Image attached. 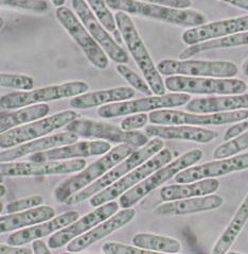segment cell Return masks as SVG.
<instances>
[{
	"instance_id": "cell-15",
	"label": "cell",
	"mask_w": 248,
	"mask_h": 254,
	"mask_svg": "<svg viewBox=\"0 0 248 254\" xmlns=\"http://www.w3.org/2000/svg\"><path fill=\"white\" fill-rule=\"evenodd\" d=\"M72 7L76 12L77 16L83 22V25L88 30L95 41L100 45L101 48L105 51L112 61L118 64H126L130 61V57L126 51L112 39L108 34L107 30L103 27L96 16V14L90 9L86 0H72Z\"/></svg>"
},
{
	"instance_id": "cell-4",
	"label": "cell",
	"mask_w": 248,
	"mask_h": 254,
	"mask_svg": "<svg viewBox=\"0 0 248 254\" xmlns=\"http://www.w3.org/2000/svg\"><path fill=\"white\" fill-rule=\"evenodd\" d=\"M163 147V139L159 137H153V139L149 140L145 147H141L139 150L134 151L130 156H127L125 160L119 163L114 168H111L108 173L105 174L99 180H97L95 183L87 186L86 189L82 190L81 191L77 192L76 195L71 196L68 200H66L65 204H79L94 197L98 192L109 188L110 185L120 180V179L130 174L135 168L142 165L145 162L151 159L152 156L161 151Z\"/></svg>"
},
{
	"instance_id": "cell-32",
	"label": "cell",
	"mask_w": 248,
	"mask_h": 254,
	"mask_svg": "<svg viewBox=\"0 0 248 254\" xmlns=\"http://www.w3.org/2000/svg\"><path fill=\"white\" fill-rule=\"evenodd\" d=\"M244 45H248V31L239 32L236 34L221 37V39L202 42L197 45H193V46H189L179 55V60H189L190 58L204 51L239 47V46H244Z\"/></svg>"
},
{
	"instance_id": "cell-34",
	"label": "cell",
	"mask_w": 248,
	"mask_h": 254,
	"mask_svg": "<svg viewBox=\"0 0 248 254\" xmlns=\"http://www.w3.org/2000/svg\"><path fill=\"white\" fill-rule=\"evenodd\" d=\"M248 149V130L241 135L222 144L213 151V159L221 160L240 154Z\"/></svg>"
},
{
	"instance_id": "cell-20",
	"label": "cell",
	"mask_w": 248,
	"mask_h": 254,
	"mask_svg": "<svg viewBox=\"0 0 248 254\" xmlns=\"http://www.w3.org/2000/svg\"><path fill=\"white\" fill-rule=\"evenodd\" d=\"M111 149L105 140H83L77 143L51 149L29 156L31 162H56L72 159L89 158V156L106 154Z\"/></svg>"
},
{
	"instance_id": "cell-14",
	"label": "cell",
	"mask_w": 248,
	"mask_h": 254,
	"mask_svg": "<svg viewBox=\"0 0 248 254\" xmlns=\"http://www.w3.org/2000/svg\"><path fill=\"white\" fill-rule=\"evenodd\" d=\"M55 16L59 24L79 45L89 62L98 69L106 68L108 66V56L90 35L88 30L83 25V22L80 21L77 15L69 7L63 5L57 7Z\"/></svg>"
},
{
	"instance_id": "cell-19",
	"label": "cell",
	"mask_w": 248,
	"mask_h": 254,
	"mask_svg": "<svg viewBox=\"0 0 248 254\" xmlns=\"http://www.w3.org/2000/svg\"><path fill=\"white\" fill-rule=\"evenodd\" d=\"M248 31V15L241 17L229 18L186 30L182 40L185 44L193 46L202 42L221 39V37Z\"/></svg>"
},
{
	"instance_id": "cell-11",
	"label": "cell",
	"mask_w": 248,
	"mask_h": 254,
	"mask_svg": "<svg viewBox=\"0 0 248 254\" xmlns=\"http://www.w3.org/2000/svg\"><path fill=\"white\" fill-rule=\"evenodd\" d=\"M66 131L73 132L85 138L97 140H108L111 143L126 144L136 148L145 147L149 141V136L138 131H124L119 127L93 119L79 118L66 126Z\"/></svg>"
},
{
	"instance_id": "cell-21",
	"label": "cell",
	"mask_w": 248,
	"mask_h": 254,
	"mask_svg": "<svg viewBox=\"0 0 248 254\" xmlns=\"http://www.w3.org/2000/svg\"><path fill=\"white\" fill-rule=\"evenodd\" d=\"M135 216H136V211L134 208H123L122 211L117 212L108 219L88 231L87 233L70 242L68 246H67V251L72 253H80L95 243L116 232L117 230L125 227L127 223H130L135 218Z\"/></svg>"
},
{
	"instance_id": "cell-42",
	"label": "cell",
	"mask_w": 248,
	"mask_h": 254,
	"mask_svg": "<svg viewBox=\"0 0 248 254\" xmlns=\"http://www.w3.org/2000/svg\"><path fill=\"white\" fill-rule=\"evenodd\" d=\"M138 1L175 7V9H189L192 5L191 0H138Z\"/></svg>"
},
{
	"instance_id": "cell-28",
	"label": "cell",
	"mask_w": 248,
	"mask_h": 254,
	"mask_svg": "<svg viewBox=\"0 0 248 254\" xmlns=\"http://www.w3.org/2000/svg\"><path fill=\"white\" fill-rule=\"evenodd\" d=\"M220 188L216 179H204L192 183H178L164 186L160 190L159 196L163 202L169 201L201 197L214 193Z\"/></svg>"
},
{
	"instance_id": "cell-44",
	"label": "cell",
	"mask_w": 248,
	"mask_h": 254,
	"mask_svg": "<svg viewBox=\"0 0 248 254\" xmlns=\"http://www.w3.org/2000/svg\"><path fill=\"white\" fill-rule=\"evenodd\" d=\"M0 254H34L33 249L19 247V246L0 245Z\"/></svg>"
},
{
	"instance_id": "cell-35",
	"label": "cell",
	"mask_w": 248,
	"mask_h": 254,
	"mask_svg": "<svg viewBox=\"0 0 248 254\" xmlns=\"http://www.w3.org/2000/svg\"><path fill=\"white\" fill-rule=\"evenodd\" d=\"M90 9L96 14L98 19L100 20L103 27L109 32L114 33L117 30V24L115 16L107 7L105 0H86Z\"/></svg>"
},
{
	"instance_id": "cell-18",
	"label": "cell",
	"mask_w": 248,
	"mask_h": 254,
	"mask_svg": "<svg viewBox=\"0 0 248 254\" xmlns=\"http://www.w3.org/2000/svg\"><path fill=\"white\" fill-rule=\"evenodd\" d=\"M248 169V152L191 166L174 177L176 183H192Z\"/></svg>"
},
{
	"instance_id": "cell-36",
	"label": "cell",
	"mask_w": 248,
	"mask_h": 254,
	"mask_svg": "<svg viewBox=\"0 0 248 254\" xmlns=\"http://www.w3.org/2000/svg\"><path fill=\"white\" fill-rule=\"evenodd\" d=\"M0 85L2 87L15 88L22 92L32 91L34 80L26 74L15 73H1L0 74Z\"/></svg>"
},
{
	"instance_id": "cell-31",
	"label": "cell",
	"mask_w": 248,
	"mask_h": 254,
	"mask_svg": "<svg viewBox=\"0 0 248 254\" xmlns=\"http://www.w3.org/2000/svg\"><path fill=\"white\" fill-rule=\"evenodd\" d=\"M50 112L48 104L39 103L22 108L14 112H1L0 115V132L4 133L22 125L33 123L47 117Z\"/></svg>"
},
{
	"instance_id": "cell-45",
	"label": "cell",
	"mask_w": 248,
	"mask_h": 254,
	"mask_svg": "<svg viewBox=\"0 0 248 254\" xmlns=\"http://www.w3.org/2000/svg\"><path fill=\"white\" fill-rule=\"evenodd\" d=\"M32 249L34 251V254H52L48 245H46V243L41 240L33 242Z\"/></svg>"
},
{
	"instance_id": "cell-49",
	"label": "cell",
	"mask_w": 248,
	"mask_h": 254,
	"mask_svg": "<svg viewBox=\"0 0 248 254\" xmlns=\"http://www.w3.org/2000/svg\"><path fill=\"white\" fill-rule=\"evenodd\" d=\"M0 190H0V196L3 197L4 193H5V188H4V185L1 184V186H0Z\"/></svg>"
},
{
	"instance_id": "cell-29",
	"label": "cell",
	"mask_w": 248,
	"mask_h": 254,
	"mask_svg": "<svg viewBox=\"0 0 248 254\" xmlns=\"http://www.w3.org/2000/svg\"><path fill=\"white\" fill-rule=\"evenodd\" d=\"M134 96L135 91L131 87H115L104 89V91L85 93L74 97L70 100V107L78 110L92 109L99 106H106L109 103L131 100Z\"/></svg>"
},
{
	"instance_id": "cell-48",
	"label": "cell",
	"mask_w": 248,
	"mask_h": 254,
	"mask_svg": "<svg viewBox=\"0 0 248 254\" xmlns=\"http://www.w3.org/2000/svg\"><path fill=\"white\" fill-rule=\"evenodd\" d=\"M66 2V0H52V3H53L55 6H63L64 3Z\"/></svg>"
},
{
	"instance_id": "cell-8",
	"label": "cell",
	"mask_w": 248,
	"mask_h": 254,
	"mask_svg": "<svg viewBox=\"0 0 248 254\" xmlns=\"http://www.w3.org/2000/svg\"><path fill=\"white\" fill-rule=\"evenodd\" d=\"M164 85L172 93L201 95H237L247 91L244 81L234 78H209L170 76L164 80Z\"/></svg>"
},
{
	"instance_id": "cell-23",
	"label": "cell",
	"mask_w": 248,
	"mask_h": 254,
	"mask_svg": "<svg viewBox=\"0 0 248 254\" xmlns=\"http://www.w3.org/2000/svg\"><path fill=\"white\" fill-rule=\"evenodd\" d=\"M79 218L80 214L76 211L64 213L51 220L16 231L7 238V244L11 246H24L29 243H33L43 237L56 233L57 231L68 227Z\"/></svg>"
},
{
	"instance_id": "cell-41",
	"label": "cell",
	"mask_w": 248,
	"mask_h": 254,
	"mask_svg": "<svg viewBox=\"0 0 248 254\" xmlns=\"http://www.w3.org/2000/svg\"><path fill=\"white\" fill-rule=\"evenodd\" d=\"M149 122V116L146 113L133 114L124 118L121 123V129L124 131H136L144 128Z\"/></svg>"
},
{
	"instance_id": "cell-52",
	"label": "cell",
	"mask_w": 248,
	"mask_h": 254,
	"mask_svg": "<svg viewBox=\"0 0 248 254\" xmlns=\"http://www.w3.org/2000/svg\"><path fill=\"white\" fill-rule=\"evenodd\" d=\"M247 122H248V119H247Z\"/></svg>"
},
{
	"instance_id": "cell-37",
	"label": "cell",
	"mask_w": 248,
	"mask_h": 254,
	"mask_svg": "<svg viewBox=\"0 0 248 254\" xmlns=\"http://www.w3.org/2000/svg\"><path fill=\"white\" fill-rule=\"evenodd\" d=\"M117 71L120 76H122L126 80L127 83L131 84L134 88H136L137 91L141 92L142 94H145L147 96H152L153 92L151 87L149 86L148 82L142 79L141 77H139L136 72L130 68V67H127L124 64H118Z\"/></svg>"
},
{
	"instance_id": "cell-27",
	"label": "cell",
	"mask_w": 248,
	"mask_h": 254,
	"mask_svg": "<svg viewBox=\"0 0 248 254\" xmlns=\"http://www.w3.org/2000/svg\"><path fill=\"white\" fill-rule=\"evenodd\" d=\"M54 217L55 210L48 205H41L28 211L7 214L0 218V232L3 234L15 230L33 227L39 223L53 219Z\"/></svg>"
},
{
	"instance_id": "cell-16",
	"label": "cell",
	"mask_w": 248,
	"mask_h": 254,
	"mask_svg": "<svg viewBox=\"0 0 248 254\" xmlns=\"http://www.w3.org/2000/svg\"><path fill=\"white\" fill-rule=\"evenodd\" d=\"M86 167L83 159L56 162H12L1 163L0 176L3 177H35L50 175H66L78 173Z\"/></svg>"
},
{
	"instance_id": "cell-2",
	"label": "cell",
	"mask_w": 248,
	"mask_h": 254,
	"mask_svg": "<svg viewBox=\"0 0 248 254\" xmlns=\"http://www.w3.org/2000/svg\"><path fill=\"white\" fill-rule=\"evenodd\" d=\"M134 151H136V147L126 144H121L110 149L101 159L97 160L88 165V167L79 171L78 175L67 179L66 181L59 184L53 191L54 197L59 202L65 203L66 200H68L71 196L76 195L77 192L99 180L111 168H114L119 163L125 160L127 156H130Z\"/></svg>"
},
{
	"instance_id": "cell-40",
	"label": "cell",
	"mask_w": 248,
	"mask_h": 254,
	"mask_svg": "<svg viewBox=\"0 0 248 254\" xmlns=\"http://www.w3.org/2000/svg\"><path fill=\"white\" fill-rule=\"evenodd\" d=\"M44 203V198L39 195L29 196L21 199L14 200L12 202L7 203L5 206V213L7 214H15L19 212H24L31 210V208L41 206Z\"/></svg>"
},
{
	"instance_id": "cell-17",
	"label": "cell",
	"mask_w": 248,
	"mask_h": 254,
	"mask_svg": "<svg viewBox=\"0 0 248 254\" xmlns=\"http://www.w3.org/2000/svg\"><path fill=\"white\" fill-rule=\"evenodd\" d=\"M119 205L120 204L115 201H110V202L96 207L93 212L83 216L68 227L57 231L52 235L48 240V247L50 249H58L68 245L73 240L87 233L88 231L115 215L119 210Z\"/></svg>"
},
{
	"instance_id": "cell-43",
	"label": "cell",
	"mask_w": 248,
	"mask_h": 254,
	"mask_svg": "<svg viewBox=\"0 0 248 254\" xmlns=\"http://www.w3.org/2000/svg\"><path fill=\"white\" fill-rule=\"evenodd\" d=\"M248 130V122L247 119L243 122H239L236 125H232L230 128H228V130L225 132L224 134V140L228 141L232 138H235L239 135H241L242 133L246 132Z\"/></svg>"
},
{
	"instance_id": "cell-30",
	"label": "cell",
	"mask_w": 248,
	"mask_h": 254,
	"mask_svg": "<svg viewBox=\"0 0 248 254\" xmlns=\"http://www.w3.org/2000/svg\"><path fill=\"white\" fill-rule=\"evenodd\" d=\"M248 221V192L228 226L214 244L211 254H226L235 244Z\"/></svg>"
},
{
	"instance_id": "cell-3",
	"label": "cell",
	"mask_w": 248,
	"mask_h": 254,
	"mask_svg": "<svg viewBox=\"0 0 248 254\" xmlns=\"http://www.w3.org/2000/svg\"><path fill=\"white\" fill-rule=\"evenodd\" d=\"M115 19L117 28L121 33L122 40L142 74H144L149 86L151 87L153 94H156L157 96L164 95L165 91H167L164 81L162 80L151 56H149L148 48L140 37L131 16L124 12L117 11L115 14Z\"/></svg>"
},
{
	"instance_id": "cell-25",
	"label": "cell",
	"mask_w": 248,
	"mask_h": 254,
	"mask_svg": "<svg viewBox=\"0 0 248 254\" xmlns=\"http://www.w3.org/2000/svg\"><path fill=\"white\" fill-rule=\"evenodd\" d=\"M239 110H248V94L197 98L187 103V111L198 114L223 113Z\"/></svg>"
},
{
	"instance_id": "cell-13",
	"label": "cell",
	"mask_w": 248,
	"mask_h": 254,
	"mask_svg": "<svg viewBox=\"0 0 248 254\" xmlns=\"http://www.w3.org/2000/svg\"><path fill=\"white\" fill-rule=\"evenodd\" d=\"M248 119V110H239L223 113L192 114L171 109L153 111L149 121L159 126H222L243 122Z\"/></svg>"
},
{
	"instance_id": "cell-6",
	"label": "cell",
	"mask_w": 248,
	"mask_h": 254,
	"mask_svg": "<svg viewBox=\"0 0 248 254\" xmlns=\"http://www.w3.org/2000/svg\"><path fill=\"white\" fill-rule=\"evenodd\" d=\"M89 85L84 81H70L63 84L51 85L30 92H15L1 96V111L21 109L25 107L64 98H74L88 92Z\"/></svg>"
},
{
	"instance_id": "cell-39",
	"label": "cell",
	"mask_w": 248,
	"mask_h": 254,
	"mask_svg": "<svg viewBox=\"0 0 248 254\" xmlns=\"http://www.w3.org/2000/svg\"><path fill=\"white\" fill-rule=\"evenodd\" d=\"M102 251L104 254H170V253L149 251L146 249L137 248L135 247V246H129V245L116 243V242L105 243L102 247Z\"/></svg>"
},
{
	"instance_id": "cell-51",
	"label": "cell",
	"mask_w": 248,
	"mask_h": 254,
	"mask_svg": "<svg viewBox=\"0 0 248 254\" xmlns=\"http://www.w3.org/2000/svg\"><path fill=\"white\" fill-rule=\"evenodd\" d=\"M226 254H243V253H239V252H227Z\"/></svg>"
},
{
	"instance_id": "cell-10",
	"label": "cell",
	"mask_w": 248,
	"mask_h": 254,
	"mask_svg": "<svg viewBox=\"0 0 248 254\" xmlns=\"http://www.w3.org/2000/svg\"><path fill=\"white\" fill-rule=\"evenodd\" d=\"M157 69L163 76H187L209 78H232L238 74V66L229 61L207 60H162Z\"/></svg>"
},
{
	"instance_id": "cell-7",
	"label": "cell",
	"mask_w": 248,
	"mask_h": 254,
	"mask_svg": "<svg viewBox=\"0 0 248 254\" xmlns=\"http://www.w3.org/2000/svg\"><path fill=\"white\" fill-rule=\"evenodd\" d=\"M79 118H81V115L78 112L66 110L49 117L40 119V121L17 127V128L1 133L0 148L3 150V149H11L26 144L28 141L48 135L51 132L68 126Z\"/></svg>"
},
{
	"instance_id": "cell-50",
	"label": "cell",
	"mask_w": 248,
	"mask_h": 254,
	"mask_svg": "<svg viewBox=\"0 0 248 254\" xmlns=\"http://www.w3.org/2000/svg\"><path fill=\"white\" fill-rule=\"evenodd\" d=\"M61 254H81V253H72V252H64V253H61Z\"/></svg>"
},
{
	"instance_id": "cell-26",
	"label": "cell",
	"mask_w": 248,
	"mask_h": 254,
	"mask_svg": "<svg viewBox=\"0 0 248 254\" xmlns=\"http://www.w3.org/2000/svg\"><path fill=\"white\" fill-rule=\"evenodd\" d=\"M149 137H159L161 139H183L197 143H210L217 137L213 130L198 128L193 126H159L152 125L146 128Z\"/></svg>"
},
{
	"instance_id": "cell-47",
	"label": "cell",
	"mask_w": 248,
	"mask_h": 254,
	"mask_svg": "<svg viewBox=\"0 0 248 254\" xmlns=\"http://www.w3.org/2000/svg\"><path fill=\"white\" fill-rule=\"evenodd\" d=\"M242 70L246 74V76H248V58L245 60V62L242 65Z\"/></svg>"
},
{
	"instance_id": "cell-46",
	"label": "cell",
	"mask_w": 248,
	"mask_h": 254,
	"mask_svg": "<svg viewBox=\"0 0 248 254\" xmlns=\"http://www.w3.org/2000/svg\"><path fill=\"white\" fill-rule=\"evenodd\" d=\"M221 1L227 2L231 5L241 7V9L248 11V0H221Z\"/></svg>"
},
{
	"instance_id": "cell-9",
	"label": "cell",
	"mask_w": 248,
	"mask_h": 254,
	"mask_svg": "<svg viewBox=\"0 0 248 254\" xmlns=\"http://www.w3.org/2000/svg\"><path fill=\"white\" fill-rule=\"evenodd\" d=\"M172 161L173 153L169 149L163 148L161 151L152 156L151 159L145 162L142 165L132 170L130 174H127L126 176L120 179V180L110 185L109 188L98 192L97 195L90 198L89 204L94 207H98L107 202H110V201H114L116 198H120L123 193L135 188V186L146 180L148 177L154 174L156 170L167 165V164Z\"/></svg>"
},
{
	"instance_id": "cell-1",
	"label": "cell",
	"mask_w": 248,
	"mask_h": 254,
	"mask_svg": "<svg viewBox=\"0 0 248 254\" xmlns=\"http://www.w3.org/2000/svg\"><path fill=\"white\" fill-rule=\"evenodd\" d=\"M105 2L109 9L168 22L172 25L194 28L207 24L206 15L195 10L175 9L160 4L142 2L138 0H105Z\"/></svg>"
},
{
	"instance_id": "cell-22",
	"label": "cell",
	"mask_w": 248,
	"mask_h": 254,
	"mask_svg": "<svg viewBox=\"0 0 248 254\" xmlns=\"http://www.w3.org/2000/svg\"><path fill=\"white\" fill-rule=\"evenodd\" d=\"M79 140V135L73 132H62L54 134V135L37 138L26 144L14 147L9 150H2L0 153V161L1 163H9L20 158H24L29 154H35L39 152H44L51 149L63 147L77 143Z\"/></svg>"
},
{
	"instance_id": "cell-24",
	"label": "cell",
	"mask_w": 248,
	"mask_h": 254,
	"mask_svg": "<svg viewBox=\"0 0 248 254\" xmlns=\"http://www.w3.org/2000/svg\"><path fill=\"white\" fill-rule=\"evenodd\" d=\"M224 202V199L217 195H207L188 199L169 201L157 208L154 213L158 216H180L193 213L212 211L219 208Z\"/></svg>"
},
{
	"instance_id": "cell-5",
	"label": "cell",
	"mask_w": 248,
	"mask_h": 254,
	"mask_svg": "<svg viewBox=\"0 0 248 254\" xmlns=\"http://www.w3.org/2000/svg\"><path fill=\"white\" fill-rule=\"evenodd\" d=\"M202 158V151L200 149H192V150L180 155L176 160L170 162L167 165L156 170L154 174L148 177L146 180L139 183L135 188L119 198V204L122 208H132L137 204L141 199H144L149 193H151L160 185L164 184L170 179L174 178L180 171L191 167L195 163H198Z\"/></svg>"
},
{
	"instance_id": "cell-38",
	"label": "cell",
	"mask_w": 248,
	"mask_h": 254,
	"mask_svg": "<svg viewBox=\"0 0 248 254\" xmlns=\"http://www.w3.org/2000/svg\"><path fill=\"white\" fill-rule=\"evenodd\" d=\"M2 6L15 7L35 13H46L49 9L47 0H0Z\"/></svg>"
},
{
	"instance_id": "cell-33",
	"label": "cell",
	"mask_w": 248,
	"mask_h": 254,
	"mask_svg": "<svg viewBox=\"0 0 248 254\" xmlns=\"http://www.w3.org/2000/svg\"><path fill=\"white\" fill-rule=\"evenodd\" d=\"M132 243L137 248L170 254H177L182 249V245L174 238L151 233H138L133 237Z\"/></svg>"
},
{
	"instance_id": "cell-12",
	"label": "cell",
	"mask_w": 248,
	"mask_h": 254,
	"mask_svg": "<svg viewBox=\"0 0 248 254\" xmlns=\"http://www.w3.org/2000/svg\"><path fill=\"white\" fill-rule=\"evenodd\" d=\"M191 100L189 94L186 93H173L164 94L161 96H148L146 98H139L136 100H126L115 103H109L102 106L98 110V115L102 118H115L124 115L145 113L157 110L178 108L187 104Z\"/></svg>"
}]
</instances>
